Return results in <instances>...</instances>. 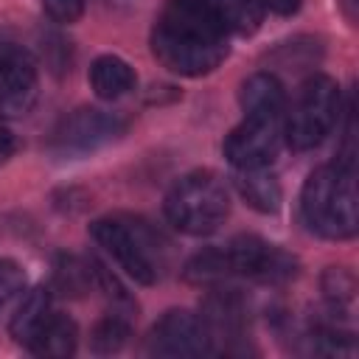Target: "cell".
Returning a JSON list of instances; mask_svg holds the SVG:
<instances>
[{
    "label": "cell",
    "mask_w": 359,
    "mask_h": 359,
    "mask_svg": "<svg viewBox=\"0 0 359 359\" xmlns=\"http://www.w3.org/2000/svg\"><path fill=\"white\" fill-rule=\"evenodd\" d=\"M22 292H25V269L11 258H0V309H6Z\"/></svg>",
    "instance_id": "44dd1931"
},
{
    "label": "cell",
    "mask_w": 359,
    "mask_h": 359,
    "mask_svg": "<svg viewBox=\"0 0 359 359\" xmlns=\"http://www.w3.org/2000/svg\"><path fill=\"white\" fill-rule=\"evenodd\" d=\"M151 56L177 76L213 73L230 53V31L208 0H165L151 25Z\"/></svg>",
    "instance_id": "6da1fadb"
},
{
    "label": "cell",
    "mask_w": 359,
    "mask_h": 359,
    "mask_svg": "<svg viewBox=\"0 0 359 359\" xmlns=\"http://www.w3.org/2000/svg\"><path fill=\"white\" fill-rule=\"evenodd\" d=\"M50 303H53L50 286H34L22 294L20 306L14 309V314L8 320V334L14 337V342L28 348V342L36 337L42 323L50 317Z\"/></svg>",
    "instance_id": "2e32d148"
},
{
    "label": "cell",
    "mask_w": 359,
    "mask_h": 359,
    "mask_svg": "<svg viewBox=\"0 0 359 359\" xmlns=\"http://www.w3.org/2000/svg\"><path fill=\"white\" fill-rule=\"evenodd\" d=\"M123 132H126V121L118 112H107L98 107H79L70 115H65L62 123L56 126L53 146L65 157L67 154L81 157L118 140Z\"/></svg>",
    "instance_id": "ba28073f"
},
{
    "label": "cell",
    "mask_w": 359,
    "mask_h": 359,
    "mask_svg": "<svg viewBox=\"0 0 359 359\" xmlns=\"http://www.w3.org/2000/svg\"><path fill=\"white\" fill-rule=\"evenodd\" d=\"M53 289L62 294H84L93 289L90 283V264L76 255H59L53 266Z\"/></svg>",
    "instance_id": "ffe728a7"
},
{
    "label": "cell",
    "mask_w": 359,
    "mask_h": 359,
    "mask_svg": "<svg viewBox=\"0 0 359 359\" xmlns=\"http://www.w3.org/2000/svg\"><path fill=\"white\" fill-rule=\"evenodd\" d=\"M87 79H90L93 93H95L101 101H115V98L132 93L135 84H137L135 67H132L126 59L115 56V53H104V56L93 59Z\"/></svg>",
    "instance_id": "4fadbf2b"
},
{
    "label": "cell",
    "mask_w": 359,
    "mask_h": 359,
    "mask_svg": "<svg viewBox=\"0 0 359 359\" xmlns=\"http://www.w3.org/2000/svg\"><path fill=\"white\" fill-rule=\"evenodd\" d=\"M45 14L59 25H73L84 14V0H42Z\"/></svg>",
    "instance_id": "7402d4cb"
},
{
    "label": "cell",
    "mask_w": 359,
    "mask_h": 359,
    "mask_svg": "<svg viewBox=\"0 0 359 359\" xmlns=\"http://www.w3.org/2000/svg\"><path fill=\"white\" fill-rule=\"evenodd\" d=\"M222 255H224L227 278L238 275L269 286L289 283L300 266L292 252L280 250L278 244H269L261 236H236L222 247Z\"/></svg>",
    "instance_id": "8992f818"
},
{
    "label": "cell",
    "mask_w": 359,
    "mask_h": 359,
    "mask_svg": "<svg viewBox=\"0 0 359 359\" xmlns=\"http://www.w3.org/2000/svg\"><path fill=\"white\" fill-rule=\"evenodd\" d=\"M39 93L36 59L17 42L0 39V115L20 118L31 112Z\"/></svg>",
    "instance_id": "30bf717a"
},
{
    "label": "cell",
    "mask_w": 359,
    "mask_h": 359,
    "mask_svg": "<svg viewBox=\"0 0 359 359\" xmlns=\"http://www.w3.org/2000/svg\"><path fill=\"white\" fill-rule=\"evenodd\" d=\"M202 323L216 339H238L247 325V303L236 289H213L202 303Z\"/></svg>",
    "instance_id": "8fae6325"
},
{
    "label": "cell",
    "mask_w": 359,
    "mask_h": 359,
    "mask_svg": "<svg viewBox=\"0 0 359 359\" xmlns=\"http://www.w3.org/2000/svg\"><path fill=\"white\" fill-rule=\"evenodd\" d=\"M224 28L238 36H252L261 28L264 20V3L261 0H208Z\"/></svg>",
    "instance_id": "e0dca14e"
},
{
    "label": "cell",
    "mask_w": 359,
    "mask_h": 359,
    "mask_svg": "<svg viewBox=\"0 0 359 359\" xmlns=\"http://www.w3.org/2000/svg\"><path fill=\"white\" fill-rule=\"evenodd\" d=\"M163 213L168 224L185 236H210L230 216L227 185L213 171H191L171 185Z\"/></svg>",
    "instance_id": "277c9868"
},
{
    "label": "cell",
    "mask_w": 359,
    "mask_h": 359,
    "mask_svg": "<svg viewBox=\"0 0 359 359\" xmlns=\"http://www.w3.org/2000/svg\"><path fill=\"white\" fill-rule=\"evenodd\" d=\"M238 104L244 115H283L286 112L283 81L269 70L252 73L238 87Z\"/></svg>",
    "instance_id": "7c38bea8"
},
{
    "label": "cell",
    "mask_w": 359,
    "mask_h": 359,
    "mask_svg": "<svg viewBox=\"0 0 359 359\" xmlns=\"http://www.w3.org/2000/svg\"><path fill=\"white\" fill-rule=\"evenodd\" d=\"M339 112H342L339 84L325 73L309 76L300 84L292 109L283 112V140H286V146L294 149V151H306V149L320 146L325 140V135L337 126Z\"/></svg>",
    "instance_id": "5b68a950"
},
{
    "label": "cell",
    "mask_w": 359,
    "mask_h": 359,
    "mask_svg": "<svg viewBox=\"0 0 359 359\" xmlns=\"http://www.w3.org/2000/svg\"><path fill=\"white\" fill-rule=\"evenodd\" d=\"M146 348L151 356L194 359L213 353V337L199 314L188 309H171L151 325Z\"/></svg>",
    "instance_id": "9c48e42d"
},
{
    "label": "cell",
    "mask_w": 359,
    "mask_h": 359,
    "mask_svg": "<svg viewBox=\"0 0 359 359\" xmlns=\"http://www.w3.org/2000/svg\"><path fill=\"white\" fill-rule=\"evenodd\" d=\"M79 348V325L73 317L50 311V317L42 323L36 337L28 342V351L45 359H67Z\"/></svg>",
    "instance_id": "9a60e30c"
},
{
    "label": "cell",
    "mask_w": 359,
    "mask_h": 359,
    "mask_svg": "<svg viewBox=\"0 0 359 359\" xmlns=\"http://www.w3.org/2000/svg\"><path fill=\"white\" fill-rule=\"evenodd\" d=\"M132 337V314H123V311H109L104 314L93 331H90V351L93 353H118L126 339Z\"/></svg>",
    "instance_id": "ac0fdd59"
},
{
    "label": "cell",
    "mask_w": 359,
    "mask_h": 359,
    "mask_svg": "<svg viewBox=\"0 0 359 359\" xmlns=\"http://www.w3.org/2000/svg\"><path fill=\"white\" fill-rule=\"evenodd\" d=\"M90 236L135 283H157L165 244L149 222L137 216H104L90 224Z\"/></svg>",
    "instance_id": "3957f363"
},
{
    "label": "cell",
    "mask_w": 359,
    "mask_h": 359,
    "mask_svg": "<svg viewBox=\"0 0 359 359\" xmlns=\"http://www.w3.org/2000/svg\"><path fill=\"white\" fill-rule=\"evenodd\" d=\"M14 149H17L14 135H11L6 126H0V163H6V160L14 154Z\"/></svg>",
    "instance_id": "cb8c5ba5"
},
{
    "label": "cell",
    "mask_w": 359,
    "mask_h": 359,
    "mask_svg": "<svg viewBox=\"0 0 359 359\" xmlns=\"http://www.w3.org/2000/svg\"><path fill=\"white\" fill-rule=\"evenodd\" d=\"M261 3H264V8H269L278 17H292V14H297L303 0H261Z\"/></svg>",
    "instance_id": "603a6c76"
},
{
    "label": "cell",
    "mask_w": 359,
    "mask_h": 359,
    "mask_svg": "<svg viewBox=\"0 0 359 359\" xmlns=\"http://www.w3.org/2000/svg\"><path fill=\"white\" fill-rule=\"evenodd\" d=\"M283 143V115H244L222 143L233 168H266Z\"/></svg>",
    "instance_id": "52a82bcc"
},
{
    "label": "cell",
    "mask_w": 359,
    "mask_h": 359,
    "mask_svg": "<svg viewBox=\"0 0 359 359\" xmlns=\"http://www.w3.org/2000/svg\"><path fill=\"white\" fill-rule=\"evenodd\" d=\"M236 191L241 194V199L258 210V213H278L280 202H283V188L278 182V177L266 168H236Z\"/></svg>",
    "instance_id": "5bb4252c"
},
{
    "label": "cell",
    "mask_w": 359,
    "mask_h": 359,
    "mask_svg": "<svg viewBox=\"0 0 359 359\" xmlns=\"http://www.w3.org/2000/svg\"><path fill=\"white\" fill-rule=\"evenodd\" d=\"M320 289L334 314H351L356 300V278L345 266H328L320 275Z\"/></svg>",
    "instance_id": "d6986e66"
},
{
    "label": "cell",
    "mask_w": 359,
    "mask_h": 359,
    "mask_svg": "<svg viewBox=\"0 0 359 359\" xmlns=\"http://www.w3.org/2000/svg\"><path fill=\"white\" fill-rule=\"evenodd\" d=\"M300 213L309 230L328 241L353 238L359 230V194L353 168L345 163L314 168L300 191Z\"/></svg>",
    "instance_id": "7a4b0ae2"
}]
</instances>
